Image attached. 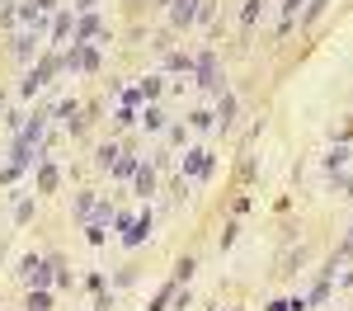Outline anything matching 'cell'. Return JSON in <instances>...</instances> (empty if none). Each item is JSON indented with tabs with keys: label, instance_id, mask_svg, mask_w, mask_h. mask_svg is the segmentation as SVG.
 Wrapping results in <instances>:
<instances>
[{
	"label": "cell",
	"instance_id": "1",
	"mask_svg": "<svg viewBox=\"0 0 353 311\" xmlns=\"http://www.w3.org/2000/svg\"><path fill=\"white\" fill-rule=\"evenodd\" d=\"M19 279L28 283V292H33V288H48V283H57V264H52V259L28 254L24 264H19Z\"/></svg>",
	"mask_w": 353,
	"mask_h": 311
},
{
	"label": "cell",
	"instance_id": "2",
	"mask_svg": "<svg viewBox=\"0 0 353 311\" xmlns=\"http://www.w3.org/2000/svg\"><path fill=\"white\" fill-rule=\"evenodd\" d=\"M57 71H61V57L48 52V57H43V61H38V66H33V71L24 76V94H38V90H43V85L57 76Z\"/></svg>",
	"mask_w": 353,
	"mask_h": 311
},
{
	"label": "cell",
	"instance_id": "3",
	"mask_svg": "<svg viewBox=\"0 0 353 311\" xmlns=\"http://www.w3.org/2000/svg\"><path fill=\"white\" fill-rule=\"evenodd\" d=\"M193 76H198V90H208V94H212V90H221V76H217V52H203L198 57V61H193Z\"/></svg>",
	"mask_w": 353,
	"mask_h": 311
},
{
	"label": "cell",
	"instance_id": "4",
	"mask_svg": "<svg viewBox=\"0 0 353 311\" xmlns=\"http://www.w3.org/2000/svg\"><path fill=\"white\" fill-rule=\"evenodd\" d=\"M61 71H99V52L90 43H76L71 52L61 57Z\"/></svg>",
	"mask_w": 353,
	"mask_h": 311
},
{
	"label": "cell",
	"instance_id": "5",
	"mask_svg": "<svg viewBox=\"0 0 353 311\" xmlns=\"http://www.w3.org/2000/svg\"><path fill=\"white\" fill-rule=\"evenodd\" d=\"M198 10H203V0H170V24L189 28L193 19H198Z\"/></svg>",
	"mask_w": 353,
	"mask_h": 311
},
{
	"label": "cell",
	"instance_id": "6",
	"mask_svg": "<svg viewBox=\"0 0 353 311\" xmlns=\"http://www.w3.org/2000/svg\"><path fill=\"white\" fill-rule=\"evenodd\" d=\"M179 170H184V179H208V174H212V156H208V151H189V156H184V161H179Z\"/></svg>",
	"mask_w": 353,
	"mask_h": 311
},
{
	"label": "cell",
	"instance_id": "7",
	"mask_svg": "<svg viewBox=\"0 0 353 311\" xmlns=\"http://www.w3.org/2000/svg\"><path fill=\"white\" fill-rule=\"evenodd\" d=\"M132 184H137V198H151V194H156V170H151V165H137Z\"/></svg>",
	"mask_w": 353,
	"mask_h": 311
},
{
	"label": "cell",
	"instance_id": "8",
	"mask_svg": "<svg viewBox=\"0 0 353 311\" xmlns=\"http://www.w3.org/2000/svg\"><path fill=\"white\" fill-rule=\"evenodd\" d=\"M146 236H151V212H141L132 222V231H123V245H141Z\"/></svg>",
	"mask_w": 353,
	"mask_h": 311
},
{
	"label": "cell",
	"instance_id": "9",
	"mask_svg": "<svg viewBox=\"0 0 353 311\" xmlns=\"http://www.w3.org/2000/svg\"><path fill=\"white\" fill-rule=\"evenodd\" d=\"M217 128L221 132L236 128V99H231V94H221V104H217Z\"/></svg>",
	"mask_w": 353,
	"mask_h": 311
},
{
	"label": "cell",
	"instance_id": "10",
	"mask_svg": "<svg viewBox=\"0 0 353 311\" xmlns=\"http://www.w3.org/2000/svg\"><path fill=\"white\" fill-rule=\"evenodd\" d=\"M57 179H61V174H57L52 161H38V194H52V189H57Z\"/></svg>",
	"mask_w": 353,
	"mask_h": 311
},
{
	"label": "cell",
	"instance_id": "11",
	"mask_svg": "<svg viewBox=\"0 0 353 311\" xmlns=\"http://www.w3.org/2000/svg\"><path fill=\"white\" fill-rule=\"evenodd\" d=\"M71 28H76V14H71V10H61V14L52 19V43H66V38H71Z\"/></svg>",
	"mask_w": 353,
	"mask_h": 311
},
{
	"label": "cell",
	"instance_id": "12",
	"mask_svg": "<svg viewBox=\"0 0 353 311\" xmlns=\"http://www.w3.org/2000/svg\"><path fill=\"white\" fill-rule=\"evenodd\" d=\"M33 52H38V28H28V33L14 38V57H19V61H28Z\"/></svg>",
	"mask_w": 353,
	"mask_h": 311
},
{
	"label": "cell",
	"instance_id": "13",
	"mask_svg": "<svg viewBox=\"0 0 353 311\" xmlns=\"http://www.w3.org/2000/svg\"><path fill=\"white\" fill-rule=\"evenodd\" d=\"M104 28H99V19L94 14H81V24H76V43H90V38H99Z\"/></svg>",
	"mask_w": 353,
	"mask_h": 311
},
{
	"label": "cell",
	"instance_id": "14",
	"mask_svg": "<svg viewBox=\"0 0 353 311\" xmlns=\"http://www.w3.org/2000/svg\"><path fill=\"white\" fill-rule=\"evenodd\" d=\"M24 307H28V311H48V307H52V292H48V288H33Z\"/></svg>",
	"mask_w": 353,
	"mask_h": 311
},
{
	"label": "cell",
	"instance_id": "15",
	"mask_svg": "<svg viewBox=\"0 0 353 311\" xmlns=\"http://www.w3.org/2000/svg\"><path fill=\"white\" fill-rule=\"evenodd\" d=\"M118 156H123V146H118V141H109V146H99V156H94V161H99L104 170H113V165H118Z\"/></svg>",
	"mask_w": 353,
	"mask_h": 311
},
{
	"label": "cell",
	"instance_id": "16",
	"mask_svg": "<svg viewBox=\"0 0 353 311\" xmlns=\"http://www.w3.org/2000/svg\"><path fill=\"white\" fill-rule=\"evenodd\" d=\"M141 123H146L151 132H161V128H165V109H156V104H146V109H141Z\"/></svg>",
	"mask_w": 353,
	"mask_h": 311
},
{
	"label": "cell",
	"instance_id": "17",
	"mask_svg": "<svg viewBox=\"0 0 353 311\" xmlns=\"http://www.w3.org/2000/svg\"><path fill=\"white\" fill-rule=\"evenodd\" d=\"M132 174H137V156L123 151V156H118V165H113V179H132Z\"/></svg>",
	"mask_w": 353,
	"mask_h": 311
},
{
	"label": "cell",
	"instance_id": "18",
	"mask_svg": "<svg viewBox=\"0 0 353 311\" xmlns=\"http://www.w3.org/2000/svg\"><path fill=\"white\" fill-rule=\"evenodd\" d=\"M109 222H113V203H94V212H90L85 226H109Z\"/></svg>",
	"mask_w": 353,
	"mask_h": 311
},
{
	"label": "cell",
	"instance_id": "19",
	"mask_svg": "<svg viewBox=\"0 0 353 311\" xmlns=\"http://www.w3.org/2000/svg\"><path fill=\"white\" fill-rule=\"evenodd\" d=\"M90 212H94V194H76V217L90 222Z\"/></svg>",
	"mask_w": 353,
	"mask_h": 311
},
{
	"label": "cell",
	"instance_id": "20",
	"mask_svg": "<svg viewBox=\"0 0 353 311\" xmlns=\"http://www.w3.org/2000/svg\"><path fill=\"white\" fill-rule=\"evenodd\" d=\"M193 269H198V264H193V259H179V264H174V283L193 279Z\"/></svg>",
	"mask_w": 353,
	"mask_h": 311
},
{
	"label": "cell",
	"instance_id": "21",
	"mask_svg": "<svg viewBox=\"0 0 353 311\" xmlns=\"http://www.w3.org/2000/svg\"><path fill=\"white\" fill-rule=\"evenodd\" d=\"M161 94V76H151V81H141V99H156Z\"/></svg>",
	"mask_w": 353,
	"mask_h": 311
},
{
	"label": "cell",
	"instance_id": "22",
	"mask_svg": "<svg viewBox=\"0 0 353 311\" xmlns=\"http://www.w3.org/2000/svg\"><path fill=\"white\" fill-rule=\"evenodd\" d=\"M259 5H264V0H250V5L241 10V19H245V24H254V19H259Z\"/></svg>",
	"mask_w": 353,
	"mask_h": 311
},
{
	"label": "cell",
	"instance_id": "23",
	"mask_svg": "<svg viewBox=\"0 0 353 311\" xmlns=\"http://www.w3.org/2000/svg\"><path fill=\"white\" fill-rule=\"evenodd\" d=\"M301 5H306V0H288V5H283V28H288V24H292V14H297V10H301Z\"/></svg>",
	"mask_w": 353,
	"mask_h": 311
},
{
	"label": "cell",
	"instance_id": "24",
	"mask_svg": "<svg viewBox=\"0 0 353 311\" xmlns=\"http://www.w3.org/2000/svg\"><path fill=\"white\" fill-rule=\"evenodd\" d=\"M113 123H118V128H128V123H137V113H132V109H128V104H123V109L113 113Z\"/></svg>",
	"mask_w": 353,
	"mask_h": 311
},
{
	"label": "cell",
	"instance_id": "25",
	"mask_svg": "<svg viewBox=\"0 0 353 311\" xmlns=\"http://www.w3.org/2000/svg\"><path fill=\"white\" fill-rule=\"evenodd\" d=\"M28 217H33V198H24V203L14 208V222H28Z\"/></svg>",
	"mask_w": 353,
	"mask_h": 311
},
{
	"label": "cell",
	"instance_id": "26",
	"mask_svg": "<svg viewBox=\"0 0 353 311\" xmlns=\"http://www.w3.org/2000/svg\"><path fill=\"white\" fill-rule=\"evenodd\" d=\"M189 123H193V128H212V123H217V113H193Z\"/></svg>",
	"mask_w": 353,
	"mask_h": 311
},
{
	"label": "cell",
	"instance_id": "27",
	"mask_svg": "<svg viewBox=\"0 0 353 311\" xmlns=\"http://www.w3.org/2000/svg\"><path fill=\"white\" fill-rule=\"evenodd\" d=\"M330 0H311V5H306V14H301V19H306V24H311V19H316V14H321V10H325Z\"/></svg>",
	"mask_w": 353,
	"mask_h": 311
},
{
	"label": "cell",
	"instance_id": "28",
	"mask_svg": "<svg viewBox=\"0 0 353 311\" xmlns=\"http://www.w3.org/2000/svg\"><path fill=\"white\" fill-rule=\"evenodd\" d=\"M349 250H353V231H349V236H344V245L334 250V259H344V254H349Z\"/></svg>",
	"mask_w": 353,
	"mask_h": 311
},
{
	"label": "cell",
	"instance_id": "29",
	"mask_svg": "<svg viewBox=\"0 0 353 311\" xmlns=\"http://www.w3.org/2000/svg\"><path fill=\"white\" fill-rule=\"evenodd\" d=\"M94 311H113V297H109V292H104V297L94 302Z\"/></svg>",
	"mask_w": 353,
	"mask_h": 311
},
{
	"label": "cell",
	"instance_id": "30",
	"mask_svg": "<svg viewBox=\"0 0 353 311\" xmlns=\"http://www.w3.org/2000/svg\"><path fill=\"white\" fill-rule=\"evenodd\" d=\"M76 10H81V14H94V0H76Z\"/></svg>",
	"mask_w": 353,
	"mask_h": 311
},
{
	"label": "cell",
	"instance_id": "31",
	"mask_svg": "<svg viewBox=\"0 0 353 311\" xmlns=\"http://www.w3.org/2000/svg\"><path fill=\"white\" fill-rule=\"evenodd\" d=\"M33 5H38L43 14H48V10H57V0H33Z\"/></svg>",
	"mask_w": 353,
	"mask_h": 311
}]
</instances>
